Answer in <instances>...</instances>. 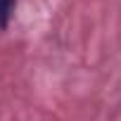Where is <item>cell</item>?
Masks as SVG:
<instances>
[{"instance_id":"1","label":"cell","mask_w":121,"mask_h":121,"mask_svg":"<svg viewBox=\"0 0 121 121\" xmlns=\"http://www.w3.org/2000/svg\"><path fill=\"white\" fill-rule=\"evenodd\" d=\"M17 3L19 0H0V31H5L14 17V10H17Z\"/></svg>"}]
</instances>
